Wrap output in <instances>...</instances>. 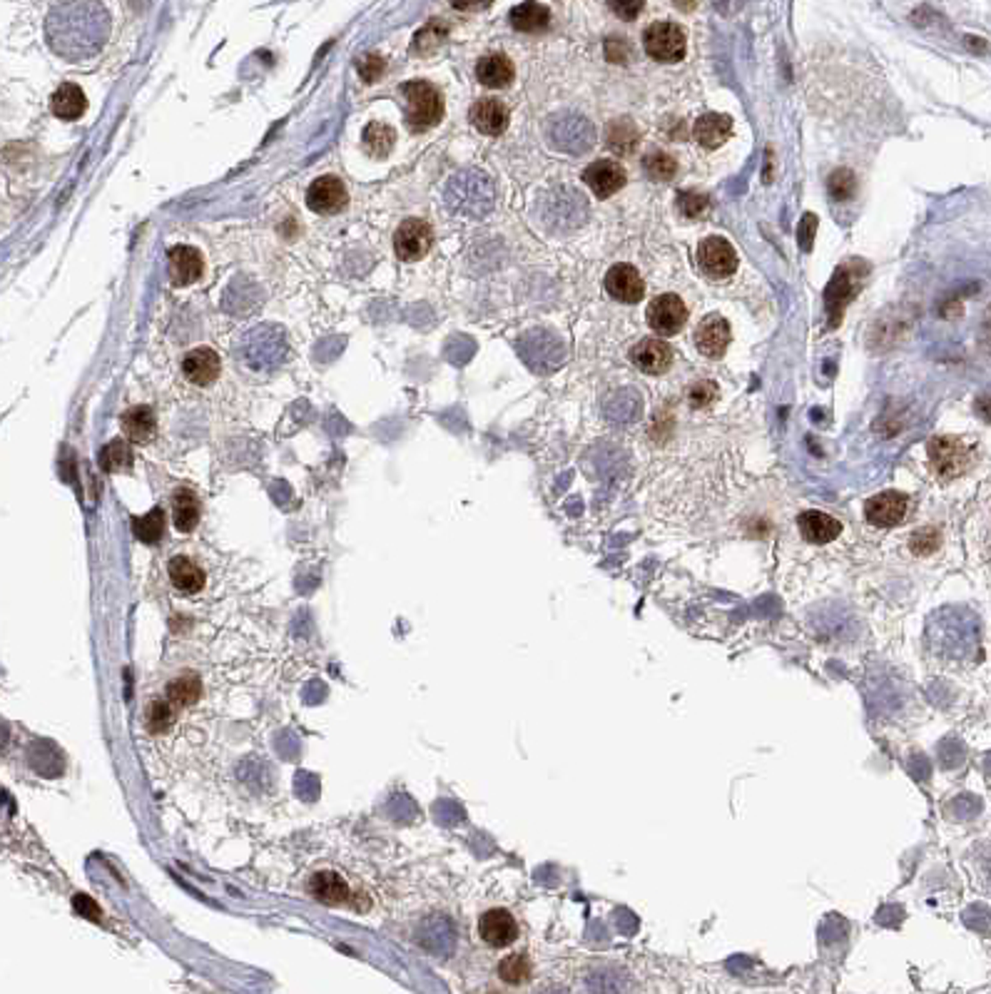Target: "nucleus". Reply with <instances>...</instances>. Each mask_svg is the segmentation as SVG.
<instances>
[{
    "mask_svg": "<svg viewBox=\"0 0 991 994\" xmlns=\"http://www.w3.org/2000/svg\"><path fill=\"white\" fill-rule=\"evenodd\" d=\"M605 290L618 302L635 304L643 300L645 287H643V279L638 275V269L623 262V265H616V267L608 269V275H605Z\"/></svg>",
    "mask_w": 991,
    "mask_h": 994,
    "instance_id": "17",
    "label": "nucleus"
},
{
    "mask_svg": "<svg viewBox=\"0 0 991 994\" xmlns=\"http://www.w3.org/2000/svg\"><path fill=\"white\" fill-rule=\"evenodd\" d=\"M688 322V309L677 294H660L648 307V324L660 337H673Z\"/></svg>",
    "mask_w": 991,
    "mask_h": 994,
    "instance_id": "10",
    "label": "nucleus"
},
{
    "mask_svg": "<svg viewBox=\"0 0 991 994\" xmlns=\"http://www.w3.org/2000/svg\"><path fill=\"white\" fill-rule=\"evenodd\" d=\"M698 265L713 279H725L738 269V252L723 237H708L698 247Z\"/></svg>",
    "mask_w": 991,
    "mask_h": 994,
    "instance_id": "9",
    "label": "nucleus"
},
{
    "mask_svg": "<svg viewBox=\"0 0 991 994\" xmlns=\"http://www.w3.org/2000/svg\"><path fill=\"white\" fill-rule=\"evenodd\" d=\"M133 529L135 536L143 544H158L160 538H162V531H165V513H162V509H152L143 519H135Z\"/></svg>",
    "mask_w": 991,
    "mask_h": 994,
    "instance_id": "36",
    "label": "nucleus"
},
{
    "mask_svg": "<svg viewBox=\"0 0 991 994\" xmlns=\"http://www.w3.org/2000/svg\"><path fill=\"white\" fill-rule=\"evenodd\" d=\"M907 509H909L907 494H902V491H882V494L872 497L870 501L864 504V516H867V522H870L872 526H877V529H889V526H897L899 522H905Z\"/></svg>",
    "mask_w": 991,
    "mask_h": 994,
    "instance_id": "13",
    "label": "nucleus"
},
{
    "mask_svg": "<svg viewBox=\"0 0 991 994\" xmlns=\"http://www.w3.org/2000/svg\"><path fill=\"white\" fill-rule=\"evenodd\" d=\"M169 581L180 594H197L205 586V571L192 558L175 556L169 561Z\"/></svg>",
    "mask_w": 991,
    "mask_h": 994,
    "instance_id": "28",
    "label": "nucleus"
},
{
    "mask_svg": "<svg viewBox=\"0 0 991 994\" xmlns=\"http://www.w3.org/2000/svg\"><path fill=\"white\" fill-rule=\"evenodd\" d=\"M491 3H494V0H451V5H454L456 11H463V12L486 11Z\"/></svg>",
    "mask_w": 991,
    "mask_h": 994,
    "instance_id": "48",
    "label": "nucleus"
},
{
    "mask_svg": "<svg viewBox=\"0 0 991 994\" xmlns=\"http://www.w3.org/2000/svg\"><path fill=\"white\" fill-rule=\"evenodd\" d=\"M384 68H387L384 58H381V55H374V53L364 55L362 61H359V75H362L364 83H374V80H379L381 73H384Z\"/></svg>",
    "mask_w": 991,
    "mask_h": 994,
    "instance_id": "44",
    "label": "nucleus"
},
{
    "mask_svg": "<svg viewBox=\"0 0 991 994\" xmlns=\"http://www.w3.org/2000/svg\"><path fill=\"white\" fill-rule=\"evenodd\" d=\"M708 205H710V200H708V194L702 193H680L677 194V209H680V215H685V218H700L702 212L708 209Z\"/></svg>",
    "mask_w": 991,
    "mask_h": 994,
    "instance_id": "42",
    "label": "nucleus"
},
{
    "mask_svg": "<svg viewBox=\"0 0 991 994\" xmlns=\"http://www.w3.org/2000/svg\"><path fill=\"white\" fill-rule=\"evenodd\" d=\"M815 230H817V218H815L812 212H807V215L802 218V222H799V230H798V242L805 252H810L812 250Z\"/></svg>",
    "mask_w": 991,
    "mask_h": 994,
    "instance_id": "47",
    "label": "nucleus"
},
{
    "mask_svg": "<svg viewBox=\"0 0 991 994\" xmlns=\"http://www.w3.org/2000/svg\"><path fill=\"white\" fill-rule=\"evenodd\" d=\"M50 110H53V115L55 118H61V120H78V118H83L85 110H87V97H85V93L80 90L78 86H73V83H62L55 93H53V97H50Z\"/></svg>",
    "mask_w": 991,
    "mask_h": 994,
    "instance_id": "26",
    "label": "nucleus"
},
{
    "mask_svg": "<svg viewBox=\"0 0 991 994\" xmlns=\"http://www.w3.org/2000/svg\"><path fill=\"white\" fill-rule=\"evenodd\" d=\"M120 426H122V434L130 439L133 444H150V441L155 439V434H158L155 414H152V409L145 407V404L133 407V409H127V412L122 414Z\"/></svg>",
    "mask_w": 991,
    "mask_h": 994,
    "instance_id": "24",
    "label": "nucleus"
},
{
    "mask_svg": "<svg viewBox=\"0 0 991 994\" xmlns=\"http://www.w3.org/2000/svg\"><path fill=\"white\" fill-rule=\"evenodd\" d=\"M927 451H930L931 469L942 479H954L959 473L967 472L971 464V449L956 437H934Z\"/></svg>",
    "mask_w": 991,
    "mask_h": 994,
    "instance_id": "5",
    "label": "nucleus"
},
{
    "mask_svg": "<svg viewBox=\"0 0 991 994\" xmlns=\"http://www.w3.org/2000/svg\"><path fill=\"white\" fill-rule=\"evenodd\" d=\"M730 133H733V118L723 115V112H705V115L698 118L695 127H692L695 140L705 150H715V147L723 145L727 137H730Z\"/></svg>",
    "mask_w": 991,
    "mask_h": 994,
    "instance_id": "25",
    "label": "nucleus"
},
{
    "mask_svg": "<svg viewBox=\"0 0 991 994\" xmlns=\"http://www.w3.org/2000/svg\"><path fill=\"white\" fill-rule=\"evenodd\" d=\"M498 977L506 984H523L531 980V962L523 955H508L498 965Z\"/></svg>",
    "mask_w": 991,
    "mask_h": 994,
    "instance_id": "37",
    "label": "nucleus"
},
{
    "mask_svg": "<svg viewBox=\"0 0 991 994\" xmlns=\"http://www.w3.org/2000/svg\"><path fill=\"white\" fill-rule=\"evenodd\" d=\"M730 344V324L725 316L710 315L702 319L695 329V347L705 354L708 359H720Z\"/></svg>",
    "mask_w": 991,
    "mask_h": 994,
    "instance_id": "15",
    "label": "nucleus"
},
{
    "mask_svg": "<svg viewBox=\"0 0 991 994\" xmlns=\"http://www.w3.org/2000/svg\"><path fill=\"white\" fill-rule=\"evenodd\" d=\"M309 892L324 905H344L349 900V885L341 875L332 870H322L309 880Z\"/></svg>",
    "mask_w": 991,
    "mask_h": 994,
    "instance_id": "27",
    "label": "nucleus"
},
{
    "mask_svg": "<svg viewBox=\"0 0 991 994\" xmlns=\"http://www.w3.org/2000/svg\"><path fill=\"white\" fill-rule=\"evenodd\" d=\"M45 37L65 61H87L108 43L110 12L97 0H61L48 12Z\"/></svg>",
    "mask_w": 991,
    "mask_h": 994,
    "instance_id": "1",
    "label": "nucleus"
},
{
    "mask_svg": "<svg viewBox=\"0 0 991 994\" xmlns=\"http://www.w3.org/2000/svg\"><path fill=\"white\" fill-rule=\"evenodd\" d=\"M434 244V230L423 219H406L394 234V252L401 262H416L429 255Z\"/></svg>",
    "mask_w": 991,
    "mask_h": 994,
    "instance_id": "8",
    "label": "nucleus"
},
{
    "mask_svg": "<svg viewBox=\"0 0 991 994\" xmlns=\"http://www.w3.org/2000/svg\"><path fill=\"white\" fill-rule=\"evenodd\" d=\"M608 8L616 12L620 21H635L643 11V0H608Z\"/></svg>",
    "mask_w": 991,
    "mask_h": 994,
    "instance_id": "46",
    "label": "nucleus"
},
{
    "mask_svg": "<svg viewBox=\"0 0 991 994\" xmlns=\"http://www.w3.org/2000/svg\"><path fill=\"white\" fill-rule=\"evenodd\" d=\"M977 412H979L987 422H991V394H987V397H981V399L977 401Z\"/></svg>",
    "mask_w": 991,
    "mask_h": 994,
    "instance_id": "50",
    "label": "nucleus"
},
{
    "mask_svg": "<svg viewBox=\"0 0 991 994\" xmlns=\"http://www.w3.org/2000/svg\"><path fill=\"white\" fill-rule=\"evenodd\" d=\"M583 182L593 190V194L598 197H610L616 194L623 185H626V170L620 168V162L616 160H595L593 165H588L583 170Z\"/></svg>",
    "mask_w": 991,
    "mask_h": 994,
    "instance_id": "16",
    "label": "nucleus"
},
{
    "mask_svg": "<svg viewBox=\"0 0 991 994\" xmlns=\"http://www.w3.org/2000/svg\"><path fill=\"white\" fill-rule=\"evenodd\" d=\"M73 905H75V909H80V912H85V915H87L90 920H95V922H97V917H100V909H97L95 905L90 902V898H85V895H78V898L73 900Z\"/></svg>",
    "mask_w": 991,
    "mask_h": 994,
    "instance_id": "49",
    "label": "nucleus"
},
{
    "mask_svg": "<svg viewBox=\"0 0 991 994\" xmlns=\"http://www.w3.org/2000/svg\"><path fill=\"white\" fill-rule=\"evenodd\" d=\"M479 937L488 947H508L519 937V924L508 909H488L479 920Z\"/></svg>",
    "mask_w": 991,
    "mask_h": 994,
    "instance_id": "14",
    "label": "nucleus"
},
{
    "mask_svg": "<svg viewBox=\"0 0 991 994\" xmlns=\"http://www.w3.org/2000/svg\"><path fill=\"white\" fill-rule=\"evenodd\" d=\"M287 354H290L287 334L277 324H257L250 332H244L234 349V357L240 359V364L254 374H269L279 369L287 359Z\"/></svg>",
    "mask_w": 991,
    "mask_h": 994,
    "instance_id": "2",
    "label": "nucleus"
},
{
    "mask_svg": "<svg viewBox=\"0 0 991 994\" xmlns=\"http://www.w3.org/2000/svg\"><path fill=\"white\" fill-rule=\"evenodd\" d=\"M520 357L526 359V364L536 369V372H548L553 369L561 359H563V347L558 344L548 332H528L523 340L519 341Z\"/></svg>",
    "mask_w": 991,
    "mask_h": 994,
    "instance_id": "11",
    "label": "nucleus"
},
{
    "mask_svg": "<svg viewBox=\"0 0 991 994\" xmlns=\"http://www.w3.org/2000/svg\"><path fill=\"white\" fill-rule=\"evenodd\" d=\"M444 200L461 218L481 219L496 207V182L481 170H461L446 182Z\"/></svg>",
    "mask_w": 991,
    "mask_h": 994,
    "instance_id": "3",
    "label": "nucleus"
},
{
    "mask_svg": "<svg viewBox=\"0 0 991 994\" xmlns=\"http://www.w3.org/2000/svg\"><path fill=\"white\" fill-rule=\"evenodd\" d=\"M349 202V194L344 182L334 177V175H324L309 185V193H307V205L316 215H337Z\"/></svg>",
    "mask_w": 991,
    "mask_h": 994,
    "instance_id": "12",
    "label": "nucleus"
},
{
    "mask_svg": "<svg viewBox=\"0 0 991 994\" xmlns=\"http://www.w3.org/2000/svg\"><path fill=\"white\" fill-rule=\"evenodd\" d=\"M172 720V708L168 701H155V703L147 708V726L152 733H162Z\"/></svg>",
    "mask_w": 991,
    "mask_h": 994,
    "instance_id": "43",
    "label": "nucleus"
},
{
    "mask_svg": "<svg viewBox=\"0 0 991 994\" xmlns=\"http://www.w3.org/2000/svg\"><path fill=\"white\" fill-rule=\"evenodd\" d=\"M630 359L645 374H663V372L670 369V364H673V349L663 340H653L651 337V340H643L641 344L633 347Z\"/></svg>",
    "mask_w": 991,
    "mask_h": 994,
    "instance_id": "22",
    "label": "nucleus"
},
{
    "mask_svg": "<svg viewBox=\"0 0 991 994\" xmlns=\"http://www.w3.org/2000/svg\"><path fill=\"white\" fill-rule=\"evenodd\" d=\"M548 23H551V11L536 0H526L511 11V25L520 33H538L548 28Z\"/></svg>",
    "mask_w": 991,
    "mask_h": 994,
    "instance_id": "30",
    "label": "nucleus"
},
{
    "mask_svg": "<svg viewBox=\"0 0 991 994\" xmlns=\"http://www.w3.org/2000/svg\"><path fill=\"white\" fill-rule=\"evenodd\" d=\"M827 190L832 194L834 200H849L852 194L857 193V177L852 170H834L827 180Z\"/></svg>",
    "mask_w": 991,
    "mask_h": 994,
    "instance_id": "40",
    "label": "nucleus"
},
{
    "mask_svg": "<svg viewBox=\"0 0 991 994\" xmlns=\"http://www.w3.org/2000/svg\"><path fill=\"white\" fill-rule=\"evenodd\" d=\"M469 118H471V125L479 133L491 135V137L501 135L508 127L506 105L501 100H494V97H484V100L473 103L471 110H469Z\"/></svg>",
    "mask_w": 991,
    "mask_h": 994,
    "instance_id": "20",
    "label": "nucleus"
},
{
    "mask_svg": "<svg viewBox=\"0 0 991 994\" xmlns=\"http://www.w3.org/2000/svg\"><path fill=\"white\" fill-rule=\"evenodd\" d=\"M798 529L807 544H830L842 534V523L823 511H802L798 516Z\"/></svg>",
    "mask_w": 991,
    "mask_h": 994,
    "instance_id": "21",
    "label": "nucleus"
},
{
    "mask_svg": "<svg viewBox=\"0 0 991 994\" xmlns=\"http://www.w3.org/2000/svg\"><path fill=\"white\" fill-rule=\"evenodd\" d=\"M100 466L108 473H120L133 469V449L127 441L112 439L105 449L100 451Z\"/></svg>",
    "mask_w": 991,
    "mask_h": 994,
    "instance_id": "34",
    "label": "nucleus"
},
{
    "mask_svg": "<svg viewBox=\"0 0 991 994\" xmlns=\"http://www.w3.org/2000/svg\"><path fill=\"white\" fill-rule=\"evenodd\" d=\"M939 541H942V536H939L937 529H919L909 538V546H912V551L917 556H930V554H934L939 548Z\"/></svg>",
    "mask_w": 991,
    "mask_h": 994,
    "instance_id": "41",
    "label": "nucleus"
},
{
    "mask_svg": "<svg viewBox=\"0 0 991 994\" xmlns=\"http://www.w3.org/2000/svg\"><path fill=\"white\" fill-rule=\"evenodd\" d=\"M165 693H168L169 703L192 705L197 703V698H200V693H202V686H200V678H197L194 673H182V676H177L175 680H169L168 691Z\"/></svg>",
    "mask_w": 991,
    "mask_h": 994,
    "instance_id": "35",
    "label": "nucleus"
},
{
    "mask_svg": "<svg viewBox=\"0 0 991 994\" xmlns=\"http://www.w3.org/2000/svg\"><path fill=\"white\" fill-rule=\"evenodd\" d=\"M404 100H406V122L414 133H423L434 127L444 118V97L431 83L426 80H412L401 87Z\"/></svg>",
    "mask_w": 991,
    "mask_h": 994,
    "instance_id": "4",
    "label": "nucleus"
},
{
    "mask_svg": "<svg viewBox=\"0 0 991 994\" xmlns=\"http://www.w3.org/2000/svg\"><path fill=\"white\" fill-rule=\"evenodd\" d=\"M643 168H645V172L653 177V180H670L673 175H676L677 170V162L667 152H651V155H645V160H643Z\"/></svg>",
    "mask_w": 991,
    "mask_h": 994,
    "instance_id": "39",
    "label": "nucleus"
},
{
    "mask_svg": "<svg viewBox=\"0 0 991 994\" xmlns=\"http://www.w3.org/2000/svg\"><path fill=\"white\" fill-rule=\"evenodd\" d=\"M645 53L658 62H677L685 55V33L676 23H653L643 36Z\"/></svg>",
    "mask_w": 991,
    "mask_h": 994,
    "instance_id": "6",
    "label": "nucleus"
},
{
    "mask_svg": "<svg viewBox=\"0 0 991 994\" xmlns=\"http://www.w3.org/2000/svg\"><path fill=\"white\" fill-rule=\"evenodd\" d=\"M593 127L591 122L583 120L580 115H563L548 125V137L558 150L563 152H583L593 145Z\"/></svg>",
    "mask_w": 991,
    "mask_h": 994,
    "instance_id": "7",
    "label": "nucleus"
},
{
    "mask_svg": "<svg viewBox=\"0 0 991 994\" xmlns=\"http://www.w3.org/2000/svg\"><path fill=\"white\" fill-rule=\"evenodd\" d=\"M205 272V262L200 250H194L190 244H177L169 250V279L175 287H187L197 279L202 277Z\"/></svg>",
    "mask_w": 991,
    "mask_h": 994,
    "instance_id": "18",
    "label": "nucleus"
},
{
    "mask_svg": "<svg viewBox=\"0 0 991 994\" xmlns=\"http://www.w3.org/2000/svg\"><path fill=\"white\" fill-rule=\"evenodd\" d=\"M219 369H222V362H219L217 352L209 347H197L192 352L184 354L182 359V374L187 376L190 384H197V387H209L219 376Z\"/></svg>",
    "mask_w": 991,
    "mask_h": 994,
    "instance_id": "19",
    "label": "nucleus"
},
{
    "mask_svg": "<svg viewBox=\"0 0 991 994\" xmlns=\"http://www.w3.org/2000/svg\"><path fill=\"white\" fill-rule=\"evenodd\" d=\"M394 145H397V130L387 122H369L364 127L362 147L364 152H369L372 158H387V155H391Z\"/></svg>",
    "mask_w": 991,
    "mask_h": 994,
    "instance_id": "29",
    "label": "nucleus"
},
{
    "mask_svg": "<svg viewBox=\"0 0 991 994\" xmlns=\"http://www.w3.org/2000/svg\"><path fill=\"white\" fill-rule=\"evenodd\" d=\"M513 75H516V68H513V62L508 61V55H504V53H488V55H484L481 61L476 62V78H479V83L491 87V90H501V87L511 86L513 83Z\"/></svg>",
    "mask_w": 991,
    "mask_h": 994,
    "instance_id": "23",
    "label": "nucleus"
},
{
    "mask_svg": "<svg viewBox=\"0 0 991 994\" xmlns=\"http://www.w3.org/2000/svg\"><path fill=\"white\" fill-rule=\"evenodd\" d=\"M444 36H446V28L441 23H429L423 30H419V36L414 37V53H419V55H431L438 45H441V40H444Z\"/></svg>",
    "mask_w": 991,
    "mask_h": 994,
    "instance_id": "38",
    "label": "nucleus"
},
{
    "mask_svg": "<svg viewBox=\"0 0 991 994\" xmlns=\"http://www.w3.org/2000/svg\"><path fill=\"white\" fill-rule=\"evenodd\" d=\"M852 294H855V282H852L849 275H847V267L837 269V275H834V279L830 282V287H827V294H824V300H827V312H830L832 324H837V322L842 319L845 304L852 300Z\"/></svg>",
    "mask_w": 991,
    "mask_h": 994,
    "instance_id": "31",
    "label": "nucleus"
},
{
    "mask_svg": "<svg viewBox=\"0 0 991 994\" xmlns=\"http://www.w3.org/2000/svg\"><path fill=\"white\" fill-rule=\"evenodd\" d=\"M715 397H717V387H715L713 382H700V384H695V387L690 389L688 399L690 404L698 409V407H708V404H713Z\"/></svg>",
    "mask_w": 991,
    "mask_h": 994,
    "instance_id": "45",
    "label": "nucleus"
},
{
    "mask_svg": "<svg viewBox=\"0 0 991 994\" xmlns=\"http://www.w3.org/2000/svg\"><path fill=\"white\" fill-rule=\"evenodd\" d=\"M172 522L182 534H190L200 522V501L190 489H180L172 498Z\"/></svg>",
    "mask_w": 991,
    "mask_h": 994,
    "instance_id": "33",
    "label": "nucleus"
},
{
    "mask_svg": "<svg viewBox=\"0 0 991 994\" xmlns=\"http://www.w3.org/2000/svg\"><path fill=\"white\" fill-rule=\"evenodd\" d=\"M638 140H641V133H638L635 122L630 120V118H618V120H613L605 127V143H608V147L613 152L630 155V152H635Z\"/></svg>",
    "mask_w": 991,
    "mask_h": 994,
    "instance_id": "32",
    "label": "nucleus"
}]
</instances>
